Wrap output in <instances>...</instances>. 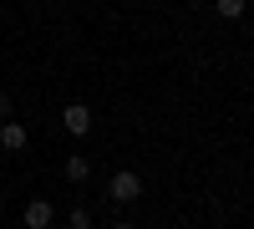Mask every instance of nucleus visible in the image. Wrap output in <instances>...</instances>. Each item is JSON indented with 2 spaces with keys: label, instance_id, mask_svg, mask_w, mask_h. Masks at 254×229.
<instances>
[{
  "label": "nucleus",
  "instance_id": "1",
  "mask_svg": "<svg viewBox=\"0 0 254 229\" xmlns=\"http://www.w3.org/2000/svg\"><path fill=\"white\" fill-rule=\"evenodd\" d=\"M61 122H66V133H71V138L92 133V107H87V102H66V112H61Z\"/></svg>",
  "mask_w": 254,
  "mask_h": 229
},
{
  "label": "nucleus",
  "instance_id": "2",
  "mask_svg": "<svg viewBox=\"0 0 254 229\" xmlns=\"http://www.w3.org/2000/svg\"><path fill=\"white\" fill-rule=\"evenodd\" d=\"M107 194H112L117 204H132V199L142 194V178H137V173H112V189H107Z\"/></svg>",
  "mask_w": 254,
  "mask_h": 229
},
{
  "label": "nucleus",
  "instance_id": "3",
  "mask_svg": "<svg viewBox=\"0 0 254 229\" xmlns=\"http://www.w3.org/2000/svg\"><path fill=\"white\" fill-rule=\"evenodd\" d=\"M26 143H31V133L26 128H20V122H0V148H10V153H20V148H26Z\"/></svg>",
  "mask_w": 254,
  "mask_h": 229
},
{
  "label": "nucleus",
  "instance_id": "4",
  "mask_svg": "<svg viewBox=\"0 0 254 229\" xmlns=\"http://www.w3.org/2000/svg\"><path fill=\"white\" fill-rule=\"evenodd\" d=\"M20 219H26V229H46V224H51V204H46V199H31Z\"/></svg>",
  "mask_w": 254,
  "mask_h": 229
},
{
  "label": "nucleus",
  "instance_id": "5",
  "mask_svg": "<svg viewBox=\"0 0 254 229\" xmlns=\"http://www.w3.org/2000/svg\"><path fill=\"white\" fill-rule=\"evenodd\" d=\"M214 5H219L224 20H239V15H244V0H214Z\"/></svg>",
  "mask_w": 254,
  "mask_h": 229
},
{
  "label": "nucleus",
  "instance_id": "6",
  "mask_svg": "<svg viewBox=\"0 0 254 229\" xmlns=\"http://www.w3.org/2000/svg\"><path fill=\"white\" fill-rule=\"evenodd\" d=\"M87 173H92V168H87V158H71V163H66V178H71V183H81Z\"/></svg>",
  "mask_w": 254,
  "mask_h": 229
},
{
  "label": "nucleus",
  "instance_id": "7",
  "mask_svg": "<svg viewBox=\"0 0 254 229\" xmlns=\"http://www.w3.org/2000/svg\"><path fill=\"white\" fill-rule=\"evenodd\" d=\"M71 229H92V214L87 209H71Z\"/></svg>",
  "mask_w": 254,
  "mask_h": 229
},
{
  "label": "nucleus",
  "instance_id": "8",
  "mask_svg": "<svg viewBox=\"0 0 254 229\" xmlns=\"http://www.w3.org/2000/svg\"><path fill=\"white\" fill-rule=\"evenodd\" d=\"M5 117H10V97L0 92V122H5Z\"/></svg>",
  "mask_w": 254,
  "mask_h": 229
},
{
  "label": "nucleus",
  "instance_id": "9",
  "mask_svg": "<svg viewBox=\"0 0 254 229\" xmlns=\"http://www.w3.org/2000/svg\"><path fill=\"white\" fill-rule=\"evenodd\" d=\"M112 229H132V224H112Z\"/></svg>",
  "mask_w": 254,
  "mask_h": 229
}]
</instances>
